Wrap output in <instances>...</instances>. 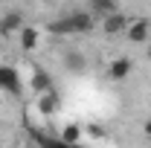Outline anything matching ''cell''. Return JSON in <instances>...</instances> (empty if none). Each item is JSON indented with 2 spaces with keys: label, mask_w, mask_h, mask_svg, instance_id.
Instances as JSON below:
<instances>
[{
  "label": "cell",
  "mask_w": 151,
  "mask_h": 148,
  "mask_svg": "<svg viewBox=\"0 0 151 148\" xmlns=\"http://www.w3.org/2000/svg\"><path fill=\"white\" fill-rule=\"evenodd\" d=\"M0 90H9V93H15V96L23 90L20 87V75H18V70L12 64H0Z\"/></svg>",
  "instance_id": "4"
},
{
  "label": "cell",
  "mask_w": 151,
  "mask_h": 148,
  "mask_svg": "<svg viewBox=\"0 0 151 148\" xmlns=\"http://www.w3.org/2000/svg\"><path fill=\"white\" fill-rule=\"evenodd\" d=\"M142 131H145V137L151 139V119H145V125H142Z\"/></svg>",
  "instance_id": "13"
},
{
  "label": "cell",
  "mask_w": 151,
  "mask_h": 148,
  "mask_svg": "<svg viewBox=\"0 0 151 148\" xmlns=\"http://www.w3.org/2000/svg\"><path fill=\"white\" fill-rule=\"evenodd\" d=\"M67 67H70V70H81V67H84V58L81 55H67Z\"/></svg>",
  "instance_id": "12"
},
{
  "label": "cell",
  "mask_w": 151,
  "mask_h": 148,
  "mask_svg": "<svg viewBox=\"0 0 151 148\" xmlns=\"http://www.w3.org/2000/svg\"><path fill=\"white\" fill-rule=\"evenodd\" d=\"M61 139H64L67 145H78V139H81V128H78V125H67V128L61 131Z\"/></svg>",
  "instance_id": "11"
},
{
  "label": "cell",
  "mask_w": 151,
  "mask_h": 148,
  "mask_svg": "<svg viewBox=\"0 0 151 148\" xmlns=\"http://www.w3.org/2000/svg\"><path fill=\"white\" fill-rule=\"evenodd\" d=\"M32 139H35L38 148H73V145H67L61 137L52 139V137H50V134H44V131H32Z\"/></svg>",
  "instance_id": "9"
},
{
  "label": "cell",
  "mask_w": 151,
  "mask_h": 148,
  "mask_svg": "<svg viewBox=\"0 0 151 148\" xmlns=\"http://www.w3.org/2000/svg\"><path fill=\"white\" fill-rule=\"evenodd\" d=\"M87 6H90V15H96V18H108L113 12H119L116 0H87Z\"/></svg>",
  "instance_id": "8"
},
{
  "label": "cell",
  "mask_w": 151,
  "mask_h": 148,
  "mask_svg": "<svg viewBox=\"0 0 151 148\" xmlns=\"http://www.w3.org/2000/svg\"><path fill=\"white\" fill-rule=\"evenodd\" d=\"M128 26H131V18L122 15V12H113L108 18H102V32L105 35H125Z\"/></svg>",
  "instance_id": "2"
},
{
  "label": "cell",
  "mask_w": 151,
  "mask_h": 148,
  "mask_svg": "<svg viewBox=\"0 0 151 148\" xmlns=\"http://www.w3.org/2000/svg\"><path fill=\"white\" fill-rule=\"evenodd\" d=\"M58 108H61V99H58V93H55V90L41 93V99H38V111L44 113V116H52Z\"/></svg>",
  "instance_id": "6"
},
{
  "label": "cell",
  "mask_w": 151,
  "mask_h": 148,
  "mask_svg": "<svg viewBox=\"0 0 151 148\" xmlns=\"http://www.w3.org/2000/svg\"><path fill=\"white\" fill-rule=\"evenodd\" d=\"M73 148H81V145H73Z\"/></svg>",
  "instance_id": "15"
},
{
  "label": "cell",
  "mask_w": 151,
  "mask_h": 148,
  "mask_svg": "<svg viewBox=\"0 0 151 148\" xmlns=\"http://www.w3.org/2000/svg\"><path fill=\"white\" fill-rule=\"evenodd\" d=\"M90 29H93L90 12H70V15H61L58 20L50 23L52 35H76V32H90Z\"/></svg>",
  "instance_id": "1"
},
{
  "label": "cell",
  "mask_w": 151,
  "mask_h": 148,
  "mask_svg": "<svg viewBox=\"0 0 151 148\" xmlns=\"http://www.w3.org/2000/svg\"><path fill=\"white\" fill-rule=\"evenodd\" d=\"M23 29V15L20 12H9L0 18V35H12V32H20Z\"/></svg>",
  "instance_id": "7"
},
{
  "label": "cell",
  "mask_w": 151,
  "mask_h": 148,
  "mask_svg": "<svg viewBox=\"0 0 151 148\" xmlns=\"http://www.w3.org/2000/svg\"><path fill=\"white\" fill-rule=\"evenodd\" d=\"M145 52H148V58H151V41H148V47H145Z\"/></svg>",
  "instance_id": "14"
},
{
  "label": "cell",
  "mask_w": 151,
  "mask_h": 148,
  "mask_svg": "<svg viewBox=\"0 0 151 148\" xmlns=\"http://www.w3.org/2000/svg\"><path fill=\"white\" fill-rule=\"evenodd\" d=\"M38 29H32V26H23L20 29V44H23V50H35L38 47Z\"/></svg>",
  "instance_id": "10"
},
{
  "label": "cell",
  "mask_w": 151,
  "mask_h": 148,
  "mask_svg": "<svg viewBox=\"0 0 151 148\" xmlns=\"http://www.w3.org/2000/svg\"><path fill=\"white\" fill-rule=\"evenodd\" d=\"M148 35H151V20L148 18H134L131 26H128V32H125V38L131 41V44H148Z\"/></svg>",
  "instance_id": "3"
},
{
  "label": "cell",
  "mask_w": 151,
  "mask_h": 148,
  "mask_svg": "<svg viewBox=\"0 0 151 148\" xmlns=\"http://www.w3.org/2000/svg\"><path fill=\"white\" fill-rule=\"evenodd\" d=\"M108 75H111L113 81L128 78L131 75V58H113L111 64H108Z\"/></svg>",
  "instance_id": "5"
}]
</instances>
